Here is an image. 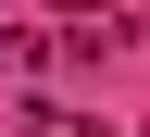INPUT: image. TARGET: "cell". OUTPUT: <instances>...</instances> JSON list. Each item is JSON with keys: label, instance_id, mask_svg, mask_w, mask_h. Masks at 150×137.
<instances>
[{"label": "cell", "instance_id": "obj_1", "mask_svg": "<svg viewBox=\"0 0 150 137\" xmlns=\"http://www.w3.org/2000/svg\"><path fill=\"white\" fill-rule=\"evenodd\" d=\"M38 137H100V125H88V112H38Z\"/></svg>", "mask_w": 150, "mask_h": 137}, {"label": "cell", "instance_id": "obj_2", "mask_svg": "<svg viewBox=\"0 0 150 137\" xmlns=\"http://www.w3.org/2000/svg\"><path fill=\"white\" fill-rule=\"evenodd\" d=\"M50 13H100V0H50Z\"/></svg>", "mask_w": 150, "mask_h": 137}]
</instances>
